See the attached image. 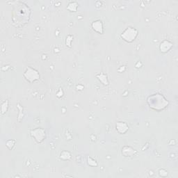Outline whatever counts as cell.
Here are the masks:
<instances>
[{"instance_id":"obj_2","label":"cell","mask_w":178,"mask_h":178,"mask_svg":"<svg viewBox=\"0 0 178 178\" xmlns=\"http://www.w3.org/2000/svg\"><path fill=\"white\" fill-rule=\"evenodd\" d=\"M147 103H148L150 108L157 111H161L167 108L169 102L164 96L160 93H154L150 95L147 98Z\"/></svg>"},{"instance_id":"obj_18","label":"cell","mask_w":178,"mask_h":178,"mask_svg":"<svg viewBox=\"0 0 178 178\" xmlns=\"http://www.w3.org/2000/svg\"><path fill=\"white\" fill-rule=\"evenodd\" d=\"M77 89L79 90H81L82 89H84V86L82 85H78L77 86Z\"/></svg>"},{"instance_id":"obj_11","label":"cell","mask_w":178,"mask_h":178,"mask_svg":"<svg viewBox=\"0 0 178 178\" xmlns=\"http://www.w3.org/2000/svg\"><path fill=\"white\" fill-rule=\"evenodd\" d=\"M60 159L61 160H63V161H67V160H70L71 159L72 157V154L70 153L69 151H66V150H63L61 152L60 154Z\"/></svg>"},{"instance_id":"obj_6","label":"cell","mask_w":178,"mask_h":178,"mask_svg":"<svg viewBox=\"0 0 178 178\" xmlns=\"http://www.w3.org/2000/svg\"><path fill=\"white\" fill-rule=\"evenodd\" d=\"M91 28L94 32L100 34H102L104 33V24L102 21L100 20H96L93 21L91 23Z\"/></svg>"},{"instance_id":"obj_14","label":"cell","mask_w":178,"mask_h":178,"mask_svg":"<svg viewBox=\"0 0 178 178\" xmlns=\"http://www.w3.org/2000/svg\"><path fill=\"white\" fill-rule=\"evenodd\" d=\"M15 145V141L13 139H9L6 142V145L9 150H12Z\"/></svg>"},{"instance_id":"obj_3","label":"cell","mask_w":178,"mask_h":178,"mask_svg":"<svg viewBox=\"0 0 178 178\" xmlns=\"http://www.w3.org/2000/svg\"><path fill=\"white\" fill-rule=\"evenodd\" d=\"M138 31L132 27H128L120 34V37L126 43H132L137 38Z\"/></svg>"},{"instance_id":"obj_9","label":"cell","mask_w":178,"mask_h":178,"mask_svg":"<svg viewBox=\"0 0 178 178\" xmlns=\"http://www.w3.org/2000/svg\"><path fill=\"white\" fill-rule=\"evenodd\" d=\"M172 47H173V43L168 40L163 41L159 45V50L162 53L169 52Z\"/></svg>"},{"instance_id":"obj_8","label":"cell","mask_w":178,"mask_h":178,"mask_svg":"<svg viewBox=\"0 0 178 178\" xmlns=\"http://www.w3.org/2000/svg\"><path fill=\"white\" fill-rule=\"evenodd\" d=\"M115 129L120 134H125L129 130V126L125 122H118L115 125Z\"/></svg>"},{"instance_id":"obj_17","label":"cell","mask_w":178,"mask_h":178,"mask_svg":"<svg viewBox=\"0 0 178 178\" xmlns=\"http://www.w3.org/2000/svg\"><path fill=\"white\" fill-rule=\"evenodd\" d=\"M159 176L162 177H166L168 176L167 171L164 170V169H162V170H160L159 172Z\"/></svg>"},{"instance_id":"obj_1","label":"cell","mask_w":178,"mask_h":178,"mask_svg":"<svg viewBox=\"0 0 178 178\" xmlns=\"http://www.w3.org/2000/svg\"><path fill=\"white\" fill-rule=\"evenodd\" d=\"M31 9L22 2H15L12 12L13 24L17 27H22L28 23L30 19Z\"/></svg>"},{"instance_id":"obj_4","label":"cell","mask_w":178,"mask_h":178,"mask_svg":"<svg viewBox=\"0 0 178 178\" xmlns=\"http://www.w3.org/2000/svg\"><path fill=\"white\" fill-rule=\"evenodd\" d=\"M23 77L29 83H33L40 80V74L38 71L32 67H27L23 73Z\"/></svg>"},{"instance_id":"obj_7","label":"cell","mask_w":178,"mask_h":178,"mask_svg":"<svg viewBox=\"0 0 178 178\" xmlns=\"http://www.w3.org/2000/svg\"><path fill=\"white\" fill-rule=\"evenodd\" d=\"M137 153V151L131 146H124L122 148V154L125 157H132Z\"/></svg>"},{"instance_id":"obj_12","label":"cell","mask_w":178,"mask_h":178,"mask_svg":"<svg viewBox=\"0 0 178 178\" xmlns=\"http://www.w3.org/2000/svg\"><path fill=\"white\" fill-rule=\"evenodd\" d=\"M79 4L77 2H70L67 7V9L71 11V12H76L78 8Z\"/></svg>"},{"instance_id":"obj_13","label":"cell","mask_w":178,"mask_h":178,"mask_svg":"<svg viewBox=\"0 0 178 178\" xmlns=\"http://www.w3.org/2000/svg\"><path fill=\"white\" fill-rule=\"evenodd\" d=\"M8 108V100H7L4 101L1 105V113L2 114H4L7 113Z\"/></svg>"},{"instance_id":"obj_16","label":"cell","mask_w":178,"mask_h":178,"mask_svg":"<svg viewBox=\"0 0 178 178\" xmlns=\"http://www.w3.org/2000/svg\"><path fill=\"white\" fill-rule=\"evenodd\" d=\"M73 40V37L72 36H67L66 37V44L68 47H71V43Z\"/></svg>"},{"instance_id":"obj_10","label":"cell","mask_w":178,"mask_h":178,"mask_svg":"<svg viewBox=\"0 0 178 178\" xmlns=\"http://www.w3.org/2000/svg\"><path fill=\"white\" fill-rule=\"evenodd\" d=\"M98 80L100 81V82L103 84L104 86H108L109 85V80H108V77L106 74L104 73H100V74H98L96 76Z\"/></svg>"},{"instance_id":"obj_5","label":"cell","mask_w":178,"mask_h":178,"mask_svg":"<svg viewBox=\"0 0 178 178\" xmlns=\"http://www.w3.org/2000/svg\"><path fill=\"white\" fill-rule=\"evenodd\" d=\"M30 134L32 137L34 138V140L38 143L43 142V141L45 139V137H46V132H45V129L41 128L32 129Z\"/></svg>"},{"instance_id":"obj_15","label":"cell","mask_w":178,"mask_h":178,"mask_svg":"<svg viewBox=\"0 0 178 178\" xmlns=\"http://www.w3.org/2000/svg\"><path fill=\"white\" fill-rule=\"evenodd\" d=\"M87 163H88V164L90 166H93V167H94V166H98V163L97 162L95 159H93V158L88 157H87Z\"/></svg>"}]
</instances>
